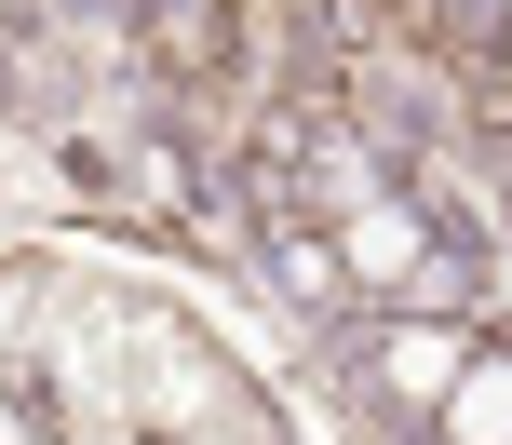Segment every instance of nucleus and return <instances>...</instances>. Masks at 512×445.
Here are the masks:
<instances>
[{
  "instance_id": "f03ea898",
  "label": "nucleus",
  "mask_w": 512,
  "mask_h": 445,
  "mask_svg": "<svg viewBox=\"0 0 512 445\" xmlns=\"http://www.w3.org/2000/svg\"><path fill=\"white\" fill-rule=\"evenodd\" d=\"M391 378H405V392H459V338H391Z\"/></svg>"
},
{
  "instance_id": "f257e3e1",
  "label": "nucleus",
  "mask_w": 512,
  "mask_h": 445,
  "mask_svg": "<svg viewBox=\"0 0 512 445\" xmlns=\"http://www.w3.org/2000/svg\"><path fill=\"white\" fill-rule=\"evenodd\" d=\"M445 419H459V445H512V365H472L445 392Z\"/></svg>"
},
{
  "instance_id": "7ed1b4c3",
  "label": "nucleus",
  "mask_w": 512,
  "mask_h": 445,
  "mask_svg": "<svg viewBox=\"0 0 512 445\" xmlns=\"http://www.w3.org/2000/svg\"><path fill=\"white\" fill-rule=\"evenodd\" d=\"M405 257H418V230H405L391 203H378V216H351V270H405Z\"/></svg>"
}]
</instances>
